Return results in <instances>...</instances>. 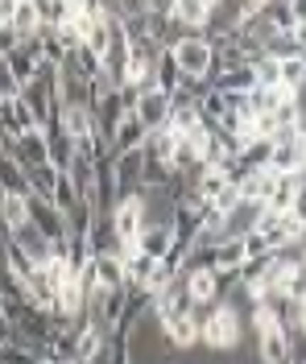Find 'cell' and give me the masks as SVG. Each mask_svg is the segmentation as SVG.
<instances>
[{
  "instance_id": "8fae6325",
  "label": "cell",
  "mask_w": 306,
  "mask_h": 364,
  "mask_svg": "<svg viewBox=\"0 0 306 364\" xmlns=\"http://www.w3.org/2000/svg\"><path fill=\"white\" fill-rule=\"evenodd\" d=\"M13 245H17V249H21L25 257L38 265V269H46L50 261H54V252H50V240H46V236H42V232H38L33 224H25L21 232H13Z\"/></svg>"
},
{
  "instance_id": "9c48e42d",
  "label": "cell",
  "mask_w": 306,
  "mask_h": 364,
  "mask_svg": "<svg viewBox=\"0 0 306 364\" xmlns=\"http://www.w3.org/2000/svg\"><path fill=\"white\" fill-rule=\"evenodd\" d=\"M13 161L21 166L25 174H29V170H42V166H50V145H46V136H42V129L17 141V149H13Z\"/></svg>"
},
{
  "instance_id": "2e32d148",
  "label": "cell",
  "mask_w": 306,
  "mask_h": 364,
  "mask_svg": "<svg viewBox=\"0 0 306 364\" xmlns=\"http://www.w3.org/2000/svg\"><path fill=\"white\" fill-rule=\"evenodd\" d=\"M261 211H265L261 203H244V199H240V203H236L232 211L224 215V228H228V240H240V236H248V232L257 228Z\"/></svg>"
},
{
  "instance_id": "6da1fadb",
  "label": "cell",
  "mask_w": 306,
  "mask_h": 364,
  "mask_svg": "<svg viewBox=\"0 0 306 364\" xmlns=\"http://www.w3.org/2000/svg\"><path fill=\"white\" fill-rule=\"evenodd\" d=\"M240 340H244V318L236 315L228 302H219L212 315L203 318V327H199V343L207 352H236Z\"/></svg>"
},
{
  "instance_id": "8992f818",
  "label": "cell",
  "mask_w": 306,
  "mask_h": 364,
  "mask_svg": "<svg viewBox=\"0 0 306 364\" xmlns=\"http://www.w3.org/2000/svg\"><path fill=\"white\" fill-rule=\"evenodd\" d=\"M170 104H174V95H165V91H145V95H137V104H133V116L141 120L149 133H158V129H165V120H170Z\"/></svg>"
},
{
  "instance_id": "e0dca14e",
  "label": "cell",
  "mask_w": 306,
  "mask_h": 364,
  "mask_svg": "<svg viewBox=\"0 0 306 364\" xmlns=\"http://www.w3.org/2000/svg\"><path fill=\"white\" fill-rule=\"evenodd\" d=\"M9 29L17 33V42H33L38 38V0H13V21Z\"/></svg>"
},
{
  "instance_id": "8d00e7d4",
  "label": "cell",
  "mask_w": 306,
  "mask_h": 364,
  "mask_svg": "<svg viewBox=\"0 0 306 364\" xmlns=\"http://www.w3.org/2000/svg\"><path fill=\"white\" fill-rule=\"evenodd\" d=\"M294 211L306 220V178H302V191H298V203H294Z\"/></svg>"
},
{
  "instance_id": "7402d4cb",
  "label": "cell",
  "mask_w": 306,
  "mask_h": 364,
  "mask_svg": "<svg viewBox=\"0 0 306 364\" xmlns=\"http://www.w3.org/2000/svg\"><path fill=\"white\" fill-rule=\"evenodd\" d=\"M153 265H158V261H149L141 249L133 252V257H124V282H129V290H149Z\"/></svg>"
},
{
  "instance_id": "d4e9b609",
  "label": "cell",
  "mask_w": 306,
  "mask_h": 364,
  "mask_svg": "<svg viewBox=\"0 0 306 364\" xmlns=\"http://www.w3.org/2000/svg\"><path fill=\"white\" fill-rule=\"evenodd\" d=\"M153 75H158V91H165V95H174V91L182 87V67H178L174 50H162V58H158Z\"/></svg>"
},
{
  "instance_id": "277c9868",
  "label": "cell",
  "mask_w": 306,
  "mask_h": 364,
  "mask_svg": "<svg viewBox=\"0 0 306 364\" xmlns=\"http://www.w3.org/2000/svg\"><path fill=\"white\" fill-rule=\"evenodd\" d=\"M25 207H29V224L38 228L50 245H54V240H67V215H62L54 203H46V199H33V195H29V199H25Z\"/></svg>"
},
{
  "instance_id": "ba28073f",
  "label": "cell",
  "mask_w": 306,
  "mask_h": 364,
  "mask_svg": "<svg viewBox=\"0 0 306 364\" xmlns=\"http://www.w3.org/2000/svg\"><path fill=\"white\" fill-rule=\"evenodd\" d=\"M212 4L215 0H174L170 13H174V21L182 25L187 33H207V25H212Z\"/></svg>"
},
{
  "instance_id": "4fadbf2b",
  "label": "cell",
  "mask_w": 306,
  "mask_h": 364,
  "mask_svg": "<svg viewBox=\"0 0 306 364\" xmlns=\"http://www.w3.org/2000/svg\"><path fill=\"white\" fill-rule=\"evenodd\" d=\"M165 331V343L174 348V352H190V348H199V323L190 315H174L162 323Z\"/></svg>"
},
{
  "instance_id": "4dcf8cb0",
  "label": "cell",
  "mask_w": 306,
  "mask_h": 364,
  "mask_svg": "<svg viewBox=\"0 0 306 364\" xmlns=\"http://www.w3.org/2000/svg\"><path fill=\"white\" fill-rule=\"evenodd\" d=\"M253 83L257 87H282V63L261 54L257 63H253Z\"/></svg>"
},
{
  "instance_id": "603a6c76",
  "label": "cell",
  "mask_w": 306,
  "mask_h": 364,
  "mask_svg": "<svg viewBox=\"0 0 306 364\" xmlns=\"http://www.w3.org/2000/svg\"><path fill=\"white\" fill-rule=\"evenodd\" d=\"M25 199H29V195H4V203H0V224H4L9 236L29 224V207H25Z\"/></svg>"
},
{
  "instance_id": "ac0fdd59",
  "label": "cell",
  "mask_w": 306,
  "mask_h": 364,
  "mask_svg": "<svg viewBox=\"0 0 306 364\" xmlns=\"http://www.w3.org/2000/svg\"><path fill=\"white\" fill-rule=\"evenodd\" d=\"M298 191H302V174H278V186H273V195H269L265 207L285 215V211H294V203H298Z\"/></svg>"
},
{
  "instance_id": "1f68e13d",
  "label": "cell",
  "mask_w": 306,
  "mask_h": 364,
  "mask_svg": "<svg viewBox=\"0 0 306 364\" xmlns=\"http://www.w3.org/2000/svg\"><path fill=\"white\" fill-rule=\"evenodd\" d=\"M79 203H83V199H79V191H75L71 174H58V182H54V207H58L62 215H71Z\"/></svg>"
},
{
  "instance_id": "5b68a950",
  "label": "cell",
  "mask_w": 306,
  "mask_h": 364,
  "mask_svg": "<svg viewBox=\"0 0 306 364\" xmlns=\"http://www.w3.org/2000/svg\"><path fill=\"white\" fill-rule=\"evenodd\" d=\"M112 228H116L120 245H137V236L145 232V211H141V199L137 195H124L112 211Z\"/></svg>"
},
{
  "instance_id": "74e56055",
  "label": "cell",
  "mask_w": 306,
  "mask_h": 364,
  "mask_svg": "<svg viewBox=\"0 0 306 364\" xmlns=\"http://www.w3.org/2000/svg\"><path fill=\"white\" fill-rule=\"evenodd\" d=\"M38 364H54V360H38Z\"/></svg>"
},
{
  "instance_id": "f1b7e54d",
  "label": "cell",
  "mask_w": 306,
  "mask_h": 364,
  "mask_svg": "<svg viewBox=\"0 0 306 364\" xmlns=\"http://www.w3.org/2000/svg\"><path fill=\"white\" fill-rule=\"evenodd\" d=\"M195 186H199V195H203V203L212 207L215 199H219V195H224V191L232 186V178H228V174H219V170H203Z\"/></svg>"
},
{
  "instance_id": "ffe728a7",
  "label": "cell",
  "mask_w": 306,
  "mask_h": 364,
  "mask_svg": "<svg viewBox=\"0 0 306 364\" xmlns=\"http://www.w3.org/2000/svg\"><path fill=\"white\" fill-rule=\"evenodd\" d=\"M244 261H248L244 240H224V245H215V249H212V269L215 273H236Z\"/></svg>"
},
{
  "instance_id": "484cf974",
  "label": "cell",
  "mask_w": 306,
  "mask_h": 364,
  "mask_svg": "<svg viewBox=\"0 0 306 364\" xmlns=\"http://www.w3.org/2000/svg\"><path fill=\"white\" fill-rule=\"evenodd\" d=\"M174 149H178V133H170V129H158V133H149V141H145V154L153 161H162V166L174 161Z\"/></svg>"
},
{
  "instance_id": "d6a6232c",
  "label": "cell",
  "mask_w": 306,
  "mask_h": 364,
  "mask_svg": "<svg viewBox=\"0 0 306 364\" xmlns=\"http://www.w3.org/2000/svg\"><path fill=\"white\" fill-rule=\"evenodd\" d=\"M265 58H278V63H290V58H302V50L294 46L290 33H273L269 42H265Z\"/></svg>"
},
{
  "instance_id": "836d02e7",
  "label": "cell",
  "mask_w": 306,
  "mask_h": 364,
  "mask_svg": "<svg viewBox=\"0 0 306 364\" xmlns=\"http://www.w3.org/2000/svg\"><path fill=\"white\" fill-rule=\"evenodd\" d=\"M38 25H42V29L67 25V4H62V0H38Z\"/></svg>"
},
{
  "instance_id": "d590c367",
  "label": "cell",
  "mask_w": 306,
  "mask_h": 364,
  "mask_svg": "<svg viewBox=\"0 0 306 364\" xmlns=\"http://www.w3.org/2000/svg\"><path fill=\"white\" fill-rule=\"evenodd\" d=\"M17 95H21V87H17V79H13L9 63L0 58V100H17Z\"/></svg>"
},
{
  "instance_id": "44dd1931",
  "label": "cell",
  "mask_w": 306,
  "mask_h": 364,
  "mask_svg": "<svg viewBox=\"0 0 306 364\" xmlns=\"http://www.w3.org/2000/svg\"><path fill=\"white\" fill-rule=\"evenodd\" d=\"M294 91H282V87H253L248 91V112H253V120L257 116H273L278 108H282V100H290Z\"/></svg>"
},
{
  "instance_id": "9a60e30c",
  "label": "cell",
  "mask_w": 306,
  "mask_h": 364,
  "mask_svg": "<svg viewBox=\"0 0 306 364\" xmlns=\"http://www.w3.org/2000/svg\"><path fill=\"white\" fill-rule=\"evenodd\" d=\"M58 124H62V133L71 136L75 145H79V141H87V136L95 133V116H92V108H79V104H67V108L58 112Z\"/></svg>"
},
{
  "instance_id": "52a82bcc",
  "label": "cell",
  "mask_w": 306,
  "mask_h": 364,
  "mask_svg": "<svg viewBox=\"0 0 306 364\" xmlns=\"http://www.w3.org/2000/svg\"><path fill=\"white\" fill-rule=\"evenodd\" d=\"M4 63H9V70H13L17 87L33 83V75H38V67H42V46H38V38H33V42H21L17 50H9Z\"/></svg>"
},
{
  "instance_id": "30bf717a",
  "label": "cell",
  "mask_w": 306,
  "mask_h": 364,
  "mask_svg": "<svg viewBox=\"0 0 306 364\" xmlns=\"http://www.w3.org/2000/svg\"><path fill=\"white\" fill-rule=\"evenodd\" d=\"M137 249L149 257V261H165L174 252V228L170 224H145V232L137 236Z\"/></svg>"
},
{
  "instance_id": "7c38bea8",
  "label": "cell",
  "mask_w": 306,
  "mask_h": 364,
  "mask_svg": "<svg viewBox=\"0 0 306 364\" xmlns=\"http://www.w3.org/2000/svg\"><path fill=\"white\" fill-rule=\"evenodd\" d=\"M145 141H149V129H145L133 112H124L116 136H112V154H116V158L120 154H137V149H145Z\"/></svg>"
},
{
  "instance_id": "83f0119b",
  "label": "cell",
  "mask_w": 306,
  "mask_h": 364,
  "mask_svg": "<svg viewBox=\"0 0 306 364\" xmlns=\"http://www.w3.org/2000/svg\"><path fill=\"white\" fill-rule=\"evenodd\" d=\"M25 178H29V195H33V199H46V203H54V182H58V170H54V166L29 170Z\"/></svg>"
},
{
  "instance_id": "cb8c5ba5",
  "label": "cell",
  "mask_w": 306,
  "mask_h": 364,
  "mask_svg": "<svg viewBox=\"0 0 306 364\" xmlns=\"http://www.w3.org/2000/svg\"><path fill=\"white\" fill-rule=\"evenodd\" d=\"M83 46L92 50L99 63H104V54H108V46H112V21H108L104 13H99V17H95L87 29H83Z\"/></svg>"
},
{
  "instance_id": "4316f807",
  "label": "cell",
  "mask_w": 306,
  "mask_h": 364,
  "mask_svg": "<svg viewBox=\"0 0 306 364\" xmlns=\"http://www.w3.org/2000/svg\"><path fill=\"white\" fill-rule=\"evenodd\" d=\"M0 191L4 195H29V178L13 158H0Z\"/></svg>"
},
{
  "instance_id": "f546056e",
  "label": "cell",
  "mask_w": 306,
  "mask_h": 364,
  "mask_svg": "<svg viewBox=\"0 0 306 364\" xmlns=\"http://www.w3.org/2000/svg\"><path fill=\"white\" fill-rule=\"evenodd\" d=\"M265 17H269V25H273L278 33H294V25H298L294 4H282V0H269V4H265Z\"/></svg>"
},
{
  "instance_id": "5bb4252c",
  "label": "cell",
  "mask_w": 306,
  "mask_h": 364,
  "mask_svg": "<svg viewBox=\"0 0 306 364\" xmlns=\"http://www.w3.org/2000/svg\"><path fill=\"white\" fill-rule=\"evenodd\" d=\"M187 273V294L195 298V306H215L219 302V277L215 269H182Z\"/></svg>"
},
{
  "instance_id": "d6986e66",
  "label": "cell",
  "mask_w": 306,
  "mask_h": 364,
  "mask_svg": "<svg viewBox=\"0 0 306 364\" xmlns=\"http://www.w3.org/2000/svg\"><path fill=\"white\" fill-rule=\"evenodd\" d=\"M95 269V290H124V261L120 257H92Z\"/></svg>"
},
{
  "instance_id": "7a4b0ae2",
  "label": "cell",
  "mask_w": 306,
  "mask_h": 364,
  "mask_svg": "<svg viewBox=\"0 0 306 364\" xmlns=\"http://www.w3.org/2000/svg\"><path fill=\"white\" fill-rule=\"evenodd\" d=\"M248 323H253V343H257L261 364H290L282 318L273 315V311H265V306H261V311H257L253 318H248Z\"/></svg>"
},
{
  "instance_id": "3957f363",
  "label": "cell",
  "mask_w": 306,
  "mask_h": 364,
  "mask_svg": "<svg viewBox=\"0 0 306 364\" xmlns=\"http://www.w3.org/2000/svg\"><path fill=\"white\" fill-rule=\"evenodd\" d=\"M178 67H182V79H195V83H207V75L215 67V50L203 33H187L178 46H170Z\"/></svg>"
},
{
  "instance_id": "e575fe53",
  "label": "cell",
  "mask_w": 306,
  "mask_h": 364,
  "mask_svg": "<svg viewBox=\"0 0 306 364\" xmlns=\"http://www.w3.org/2000/svg\"><path fill=\"white\" fill-rule=\"evenodd\" d=\"M240 240H244V252H248V261H261V257H269V240H265V236H261L257 228H253V232H248V236H240Z\"/></svg>"
}]
</instances>
